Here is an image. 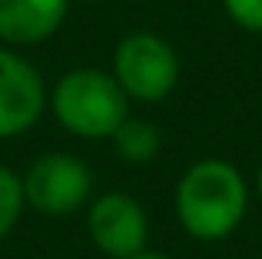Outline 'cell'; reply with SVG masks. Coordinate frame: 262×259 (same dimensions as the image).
Segmentation results:
<instances>
[{
	"mask_svg": "<svg viewBox=\"0 0 262 259\" xmlns=\"http://www.w3.org/2000/svg\"><path fill=\"white\" fill-rule=\"evenodd\" d=\"M176 220L192 240L219 243L236 233L249 209V183L229 160H199L176 183Z\"/></svg>",
	"mask_w": 262,
	"mask_h": 259,
	"instance_id": "obj_1",
	"label": "cell"
},
{
	"mask_svg": "<svg viewBox=\"0 0 262 259\" xmlns=\"http://www.w3.org/2000/svg\"><path fill=\"white\" fill-rule=\"evenodd\" d=\"M50 106L60 126L83 140H110L129 117V97L113 73L100 67L67 70L50 93Z\"/></svg>",
	"mask_w": 262,
	"mask_h": 259,
	"instance_id": "obj_2",
	"label": "cell"
},
{
	"mask_svg": "<svg viewBox=\"0 0 262 259\" xmlns=\"http://www.w3.org/2000/svg\"><path fill=\"white\" fill-rule=\"evenodd\" d=\"M116 83L129 100L160 103L179 83V57L169 40L149 30H133L116 44L113 70Z\"/></svg>",
	"mask_w": 262,
	"mask_h": 259,
	"instance_id": "obj_3",
	"label": "cell"
},
{
	"mask_svg": "<svg viewBox=\"0 0 262 259\" xmlns=\"http://www.w3.org/2000/svg\"><path fill=\"white\" fill-rule=\"evenodd\" d=\"M24 200L40 216H73L93 193V173L70 153H43L20 176Z\"/></svg>",
	"mask_w": 262,
	"mask_h": 259,
	"instance_id": "obj_4",
	"label": "cell"
},
{
	"mask_svg": "<svg viewBox=\"0 0 262 259\" xmlns=\"http://www.w3.org/2000/svg\"><path fill=\"white\" fill-rule=\"evenodd\" d=\"M86 229L93 246L110 259H129L146 249L149 220L140 200L129 193H106L90 206Z\"/></svg>",
	"mask_w": 262,
	"mask_h": 259,
	"instance_id": "obj_5",
	"label": "cell"
},
{
	"mask_svg": "<svg viewBox=\"0 0 262 259\" xmlns=\"http://www.w3.org/2000/svg\"><path fill=\"white\" fill-rule=\"evenodd\" d=\"M47 106L40 70L13 50H0V140L20 136Z\"/></svg>",
	"mask_w": 262,
	"mask_h": 259,
	"instance_id": "obj_6",
	"label": "cell"
},
{
	"mask_svg": "<svg viewBox=\"0 0 262 259\" xmlns=\"http://www.w3.org/2000/svg\"><path fill=\"white\" fill-rule=\"evenodd\" d=\"M70 0H0V40L30 47L53 37L67 17Z\"/></svg>",
	"mask_w": 262,
	"mask_h": 259,
	"instance_id": "obj_7",
	"label": "cell"
},
{
	"mask_svg": "<svg viewBox=\"0 0 262 259\" xmlns=\"http://www.w3.org/2000/svg\"><path fill=\"white\" fill-rule=\"evenodd\" d=\"M110 140H113V149L120 153V160L126 163H149L156 160V153L163 146V136L156 130V123H149L143 117H126Z\"/></svg>",
	"mask_w": 262,
	"mask_h": 259,
	"instance_id": "obj_8",
	"label": "cell"
},
{
	"mask_svg": "<svg viewBox=\"0 0 262 259\" xmlns=\"http://www.w3.org/2000/svg\"><path fill=\"white\" fill-rule=\"evenodd\" d=\"M27 200H24V183L13 169L0 166V240L10 236V229L17 226L20 213H24Z\"/></svg>",
	"mask_w": 262,
	"mask_h": 259,
	"instance_id": "obj_9",
	"label": "cell"
},
{
	"mask_svg": "<svg viewBox=\"0 0 262 259\" xmlns=\"http://www.w3.org/2000/svg\"><path fill=\"white\" fill-rule=\"evenodd\" d=\"M223 7L236 27L249 33H262V0H223Z\"/></svg>",
	"mask_w": 262,
	"mask_h": 259,
	"instance_id": "obj_10",
	"label": "cell"
},
{
	"mask_svg": "<svg viewBox=\"0 0 262 259\" xmlns=\"http://www.w3.org/2000/svg\"><path fill=\"white\" fill-rule=\"evenodd\" d=\"M129 259H169V256H163V253H153V249H143V253H136V256H129Z\"/></svg>",
	"mask_w": 262,
	"mask_h": 259,
	"instance_id": "obj_11",
	"label": "cell"
},
{
	"mask_svg": "<svg viewBox=\"0 0 262 259\" xmlns=\"http://www.w3.org/2000/svg\"><path fill=\"white\" fill-rule=\"evenodd\" d=\"M256 193H259V200H262V166H259V173H256Z\"/></svg>",
	"mask_w": 262,
	"mask_h": 259,
	"instance_id": "obj_12",
	"label": "cell"
},
{
	"mask_svg": "<svg viewBox=\"0 0 262 259\" xmlns=\"http://www.w3.org/2000/svg\"><path fill=\"white\" fill-rule=\"evenodd\" d=\"M90 4H100V0H90Z\"/></svg>",
	"mask_w": 262,
	"mask_h": 259,
	"instance_id": "obj_13",
	"label": "cell"
}]
</instances>
